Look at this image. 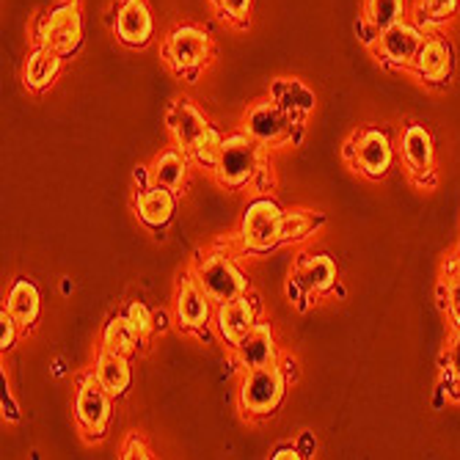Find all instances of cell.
<instances>
[{
    "label": "cell",
    "mask_w": 460,
    "mask_h": 460,
    "mask_svg": "<svg viewBox=\"0 0 460 460\" xmlns=\"http://www.w3.org/2000/svg\"><path fill=\"white\" fill-rule=\"evenodd\" d=\"M213 58V41L196 25H177L163 39V61L180 77H196Z\"/></svg>",
    "instance_id": "6da1fadb"
},
{
    "label": "cell",
    "mask_w": 460,
    "mask_h": 460,
    "mask_svg": "<svg viewBox=\"0 0 460 460\" xmlns=\"http://www.w3.org/2000/svg\"><path fill=\"white\" fill-rule=\"evenodd\" d=\"M265 146L260 141H254L245 133H234L224 141V152H221V160L213 169L218 185L229 188V190H240L245 188L251 180H254L262 169V152Z\"/></svg>",
    "instance_id": "7a4b0ae2"
},
{
    "label": "cell",
    "mask_w": 460,
    "mask_h": 460,
    "mask_svg": "<svg viewBox=\"0 0 460 460\" xmlns=\"http://www.w3.org/2000/svg\"><path fill=\"white\" fill-rule=\"evenodd\" d=\"M287 378L279 361L254 367V369H243V381H240V408L248 416H268L273 413L281 400H284Z\"/></svg>",
    "instance_id": "3957f363"
},
{
    "label": "cell",
    "mask_w": 460,
    "mask_h": 460,
    "mask_svg": "<svg viewBox=\"0 0 460 460\" xmlns=\"http://www.w3.org/2000/svg\"><path fill=\"white\" fill-rule=\"evenodd\" d=\"M190 273L196 276V281L204 287V292L216 304L245 296L248 292L245 273L234 265V260L229 254H224V251H207L204 257L196 260Z\"/></svg>",
    "instance_id": "277c9868"
},
{
    "label": "cell",
    "mask_w": 460,
    "mask_h": 460,
    "mask_svg": "<svg viewBox=\"0 0 460 460\" xmlns=\"http://www.w3.org/2000/svg\"><path fill=\"white\" fill-rule=\"evenodd\" d=\"M281 216L284 210L273 199H254L240 221V245L251 254H262L281 245Z\"/></svg>",
    "instance_id": "5b68a950"
},
{
    "label": "cell",
    "mask_w": 460,
    "mask_h": 460,
    "mask_svg": "<svg viewBox=\"0 0 460 460\" xmlns=\"http://www.w3.org/2000/svg\"><path fill=\"white\" fill-rule=\"evenodd\" d=\"M345 157L356 172L369 180H381L392 169L394 146L381 128H361L345 146Z\"/></svg>",
    "instance_id": "8992f818"
},
{
    "label": "cell",
    "mask_w": 460,
    "mask_h": 460,
    "mask_svg": "<svg viewBox=\"0 0 460 460\" xmlns=\"http://www.w3.org/2000/svg\"><path fill=\"white\" fill-rule=\"evenodd\" d=\"M83 39V20H80V0H58V4L41 17L36 41L61 56L75 53Z\"/></svg>",
    "instance_id": "52a82bcc"
},
{
    "label": "cell",
    "mask_w": 460,
    "mask_h": 460,
    "mask_svg": "<svg viewBox=\"0 0 460 460\" xmlns=\"http://www.w3.org/2000/svg\"><path fill=\"white\" fill-rule=\"evenodd\" d=\"M422 41H425L422 28L402 20V22H394L392 28H386V31H381L378 36H375L372 50L389 66L411 69L416 53H420V48H422Z\"/></svg>",
    "instance_id": "ba28073f"
},
{
    "label": "cell",
    "mask_w": 460,
    "mask_h": 460,
    "mask_svg": "<svg viewBox=\"0 0 460 460\" xmlns=\"http://www.w3.org/2000/svg\"><path fill=\"white\" fill-rule=\"evenodd\" d=\"M111 394L97 381V375H83L75 394V420L89 436L100 438L111 422Z\"/></svg>",
    "instance_id": "9c48e42d"
},
{
    "label": "cell",
    "mask_w": 460,
    "mask_h": 460,
    "mask_svg": "<svg viewBox=\"0 0 460 460\" xmlns=\"http://www.w3.org/2000/svg\"><path fill=\"white\" fill-rule=\"evenodd\" d=\"M292 128H296V121H292L270 97L257 100L243 113V133L260 141L262 146L281 144L292 133Z\"/></svg>",
    "instance_id": "30bf717a"
},
{
    "label": "cell",
    "mask_w": 460,
    "mask_h": 460,
    "mask_svg": "<svg viewBox=\"0 0 460 460\" xmlns=\"http://www.w3.org/2000/svg\"><path fill=\"white\" fill-rule=\"evenodd\" d=\"M210 304H213V298L207 296L204 287L196 281V276L185 273L174 292V314H177L180 328H188V331L204 328L210 323V312H213Z\"/></svg>",
    "instance_id": "8fae6325"
},
{
    "label": "cell",
    "mask_w": 460,
    "mask_h": 460,
    "mask_svg": "<svg viewBox=\"0 0 460 460\" xmlns=\"http://www.w3.org/2000/svg\"><path fill=\"white\" fill-rule=\"evenodd\" d=\"M113 33L121 45L128 48H144L155 33V20L146 6V0H119L116 4V20Z\"/></svg>",
    "instance_id": "7c38bea8"
},
{
    "label": "cell",
    "mask_w": 460,
    "mask_h": 460,
    "mask_svg": "<svg viewBox=\"0 0 460 460\" xmlns=\"http://www.w3.org/2000/svg\"><path fill=\"white\" fill-rule=\"evenodd\" d=\"M165 128H169V133L174 138V146L190 155L196 141L207 133L210 124H207L204 113L188 97H177L169 105V111H165Z\"/></svg>",
    "instance_id": "4fadbf2b"
},
{
    "label": "cell",
    "mask_w": 460,
    "mask_h": 460,
    "mask_svg": "<svg viewBox=\"0 0 460 460\" xmlns=\"http://www.w3.org/2000/svg\"><path fill=\"white\" fill-rule=\"evenodd\" d=\"M254 325H257V309H254V304H251L248 292H245V296H237V298H229V301L218 304L216 328H218L221 340L226 345L234 348Z\"/></svg>",
    "instance_id": "5bb4252c"
},
{
    "label": "cell",
    "mask_w": 460,
    "mask_h": 460,
    "mask_svg": "<svg viewBox=\"0 0 460 460\" xmlns=\"http://www.w3.org/2000/svg\"><path fill=\"white\" fill-rule=\"evenodd\" d=\"M400 149H402V160L411 177L420 185H425V177L433 174V136L428 133V128H422V124H408L400 138Z\"/></svg>",
    "instance_id": "9a60e30c"
},
{
    "label": "cell",
    "mask_w": 460,
    "mask_h": 460,
    "mask_svg": "<svg viewBox=\"0 0 460 460\" xmlns=\"http://www.w3.org/2000/svg\"><path fill=\"white\" fill-rule=\"evenodd\" d=\"M268 97L292 119L296 124H304L306 121V116L314 111V92L306 86L304 80H298V77H276L273 83H270V92H268Z\"/></svg>",
    "instance_id": "2e32d148"
},
{
    "label": "cell",
    "mask_w": 460,
    "mask_h": 460,
    "mask_svg": "<svg viewBox=\"0 0 460 460\" xmlns=\"http://www.w3.org/2000/svg\"><path fill=\"white\" fill-rule=\"evenodd\" d=\"M174 210H177V199H174L172 188L149 182L146 188H141L136 193V213L152 229L169 226V221L174 218Z\"/></svg>",
    "instance_id": "e0dca14e"
},
{
    "label": "cell",
    "mask_w": 460,
    "mask_h": 460,
    "mask_svg": "<svg viewBox=\"0 0 460 460\" xmlns=\"http://www.w3.org/2000/svg\"><path fill=\"white\" fill-rule=\"evenodd\" d=\"M411 69L420 75L425 83H444V80H449V72H452V48H449V41L441 39V36H425L422 48H420V53H416Z\"/></svg>",
    "instance_id": "ac0fdd59"
},
{
    "label": "cell",
    "mask_w": 460,
    "mask_h": 460,
    "mask_svg": "<svg viewBox=\"0 0 460 460\" xmlns=\"http://www.w3.org/2000/svg\"><path fill=\"white\" fill-rule=\"evenodd\" d=\"M333 284H337V262L328 254L304 257L296 265V270H292V281H289V287L306 292V296H317V292H325Z\"/></svg>",
    "instance_id": "d6986e66"
},
{
    "label": "cell",
    "mask_w": 460,
    "mask_h": 460,
    "mask_svg": "<svg viewBox=\"0 0 460 460\" xmlns=\"http://www.w3.org/2000/svg\"><path fill=\"white\" fill-rule=\"evenodd\" d=\"M234 361L243 369H254L276 361V337L268 323H257L245 337L234 345Z\"/></svg>",
    "instance_id": "ffe728a7"
},
{
    "label": "cell",
    "mask_w": 460,
    "mask_h": 460,
    "mask_svg": "<svg viewBox=\"0 0 460 460\" xmlns=\"http://www.w3.org/2000/svg\"><path fill=\"white\" fill-rule=\"evenodd\" d=\"M61 61L64 56L45 48V45H36L28 58H25V69H22V80L31 92H45L53 86V80L58 77L61 72Z\"/></svg>",
    "instance_id": "44dd1931"
},
{
    "label": "cell",
    "mask_w": 460,
    "mask_h": 460,
    "mask_svg": "<svg viewBox=\"0 0 460 460\" xmlns=\"http://www.w3.org/2000/svg\"><path fill=\"white\" fill-rule=\"evenodd\" d=\"M94 375H97V381L108 389L111 397H121L124 392L130 389V381H133L130 358L124 353L100 350L97 364H94Z\"/></svg>",
    "instance_id": "7402d4cb"
},
{
    "label": "cell",
    "mask_w": 460,
    "mask_h": 460,
    "mask_svg": "<svg viewBox=\"0 0 460 460\" xmlns=\"http://www.w3.org/2000/svg\"><path fill=\"white\" fill-rule=\"evenodd\" d=\"M149 182L155 185H163V188H172V190H180L185 177H188V152L182 149H165L160 152L152 165H149Z\"/></svg>",
    "instance_id": "603a6c76"
},
{
    "label": "cell",
    "mask_w": 460,
    "mask_h": 460,
    "mask_svg": "<svg viewBox=\"0 0 460 460\" xmlns=\"http://www.w3.org/2000/svg\"><path fill=\"white\" fill-rule=\"evenodd\" d=\"M4 309L20 323V328H31L39 317V289L33 287V281L17 279L9 289Z\"/></svg>",
    "instance_id": "cb8c5ba5"
},
{
    "label": "cell",
    "mask_w": 460,
    "mask_h": 460,
    "mask_svg": "<svg viewBox=\"0 0 460 460\" xmlns=\"http://www.w3.org/2000/svg\"><path fill=\"white\" fill-rule=\"evenodd\" d=\"M361 20L372 31V36H378L381 31L405 20V0H364Z\"/></svg>",
    "instance_id": "d4e9b609"
},
{
    "label": "cell",
    "mask_w": 460,
    "mask_h": 460,
    "mask_svg": "<svg viewBox=\"0 0 460 460\" xmlns=\"http://www.w3.org/2000/svg\"><path fill=\"white\" fill-rule=\"evenodd\" d=\"M141 345V340L136 337V331L130 328L128 317L124 314H116L105 323V331H102V350H113V353H124L130 356L136 348Z\"/></svg>",
    "instance_id": "484cf974"
},
{
    "label": "cell",
    "mask_w": 460,
    "mask_h": 460,
    "mask_svg": "<svg viewBox=\"0 0 460 460\" xmlns=\"http://www.w3.org/2000/svg\"><path fill=\"white\" fill-rule=\"evenodd\" d=\"M320 224H323V216L317 210H287L281 216V243H301Z\"/></svg>",
    "instance_id": "4316f807"
},
{
    "label": "cell",
    "mask_w": 460,
    "mask_h": 460,
    "mask_svg": "<svg viewBox=\"0 0 460 460\" xmlns=\"http://www.w3.org/2000/svg\"><path fill=\"white\" fill-rule=\"evenodd\" d=\"M224 136L216 130V128H207V133L196 141V146H193V152H190V157L199 163V165H204V169H216L218 165V160H221V152H224Z\"/></svg>",
    "instance_id": "83f0119b"
},
{
    "label": "cell",
    "mask_w": 460,
    "mask_h": 460,
    "mask_svg": "<svg viewBox=\"0 0 460 460\" xmlns=\"http://www.w3.org/2000/svg\"><path fill=\"white\" fill-rule=\"evenodd\" d=\"M460 0H422V20L428 25H447L457 14Z\"/></svg>",
    "instance_id": "f1b7e54d"
},
{
    "label": "cell",
    "mask_w": 460,
    "mask_h": 460,
    "mask_svg": "<svg viewBox=\"0 0 460 460\" xmlns=\"http://www.w3.org/2000/svg\"><path fill=\"white\" fill-rule=\"evenodd\" d=\"M441 367H444V375L447 381L460 389V331H455L447 348H444V358H441Z\"/></svg>",
    "instance_id": "f546056e"
},
{
    "label": "cell",
    "mask_w": 460,
    "mask_h": 460,
    "mask_svg": "<svg viewBox=\"0 0 460 460\" xmlns=\"http://www.w3.org/2000/svg\"><path fill=\"white\" fill-rule=\"evenodd\" d=\"M124 317H128V323H130V328L136 331V337L144 342L149 333H152V328H155V323H152V312L146 309V304H141V301H133L128 309H124Z\"/></svg>",
    "instance_id": "4dcf8cb0"
},
{
    "label": "cell",
    "mask_w": 460,
    "mask_h": 460,
    "mask_svg": "<svg viewBox=\"0 0 460 460\" xmlns=\"http://www.w3.org/2000/svg\"><path fill=\"white\" fill-rule=\"evenodd\" d=\"M216 12L234 22V25H245L248 22V14H251V0H213Z\"/></svg>",
    "instance_id": "1f68e13d"
},
{
    "label": "cell",
    "mask_w": 460,
    "mask_h": 460,
    "mask_svg": "<svg viewBox=\"0 0 460 460\" xmlns=\"http://www.w3.org/2000/svg\"><path fill=\"white\" fill-rule=\"evenodd\" d=\"M447 312H449L452 323L460 328V265L447 279Z\"/></svg>",
    "instance_id": "d6a6232c"
},
{
    "label": "cell",
    "mask_w": 460,
    "mask_h": 460,
    "mask_svg": "<svg viewBox=\"0 0 460 460\" xmlns=\"http://www.w3.org/2000/svg\"><path fill=\"white\" fill-rule=\"evenodd\" d=\"M121 457H124V460H133V457L149 460V457H155V455H152V449L144 444V438H141L138 433H133V436H128V441H124V447H121Z\"/></svg>",
    "instance_id": "836d02e7"
},
{
    "label": "cell",
    "mask_w": 460,
    "mask_h": 460,
    "mask_svg": "<svg viewBox=\"0 0 460 460\" xmlns=\"http://www.w3.org/2000/svg\"><path fill=\"white\" fill-rule=\"evenodd\" d=\"M0 323H4V333H0V345H4V350H9L14 342H17V331H20V323L4 309L0 312Z\"/></svg>",
    "instance_id": "e575fe53"
},
{
    "label": "cell",
    "mask_w": 460,
    "mask_h": 460,
    "mask_svg": "<svg viewBox=\"0 0 460 460\" xmlns=\"http://www.w3.org/2000/svg\"><path fill=\"white\" fill-rule=\"evenodd\" d=\"M273 457H301V455H296V449H292V452H289V449H281V452L273 455Z\"/></svg>",
    "instance_id": "d590c367"
}]
</instances>
